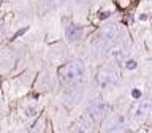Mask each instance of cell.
Instances as JSON below:
<instances>
[{
  "label": "cell",
  "mask_w": 152,
  "mask_h": 133,
  "mask_svg": "<svg viewBox=\"0 0 152 133\" xmlns=\"http://www.w3.org/2000/svg\"><path fill=\"white\" fill-rule=\"evenodd\" d=\"M119 35H121V28L117 26H106L100 33V38L104 45H108V43H113Z\"/></svg>",
  "instance_id": "cell-3"
},
{
  "label": "cell",
  "mask_w": 152,
  "mask_h": 133,
  "mask_svg": "<svg viewBox=\"0 0 152 133\" xmlns=\"http://www.w3.org/2000/svg\"><path fill=\"white\" fill-rule=\"evenodd\" d=\"M65 35L70 41H78L83 37V27L78 26V24H68L65 28Z\"/></svg>",
  "instance_id": "cell-6"
},
{
  "label": "cell",
  "mask_w": 152,
  "mask_h": 133,
  "mask_svg": "<svg viewBox=\"0 0 152 133\" xmlns=\"http://www.w3.org/2000/svg\"><path fill=\"white\" fill-rule=\"evenodd\" d=\"M87 111L92 117L100 119L104 114V103L102 102V100H92V102L89 103V106H87Z\"/></svg>",
  "instance_id": "cell-5"
},
{
  "label": "cell",
  "mask_w": 152,
  "mask_h": 133,
  "mask_svg": "<svg viewBox=\"0 0 152 133\" xmlns=\"http://www.w3.org/2000/svg\"><path fill=\"white\" fill-rule=\"evenodd\" d=\"M140 95H141V92H140V90H133V97H140Z\"/></svg>",
  "instance_id": "cell-10"
},
{
  "label": "cell",
  "mask_w": 152,
  "mask_h": 133,
  "mask_svg": "<svg viewBox=\"0 0 152 133\" xmlns=\"http://www.w3.org/2000/svg\"><path fill=\"white\" fill-rule=\"evenodd\" d=\"M97 81L102 87H106V86H113L119 81V75L113 70H102L97 76Z\"/></svg>",
  "instance_id": "cell-2"
},
{
  "label": "cell",
  "mask_w": 152,
  "mask_h": 133,
  "mask_svg": "<svg viewBox=\"0 0 152 133\" xmlns=\"http://www.w3.org/2000/svg\"><path fill=\"white\" fill-rule=\"evenodd\" d=\"M2 32H3V26H2V22H0V35H2Z\"/></svg>",
  "instance_id": "cell-13"
},
{
  "label": "cell",
  "mask_w": 152,
  "mask_h": 133,
  "mask_svg": "<svg viewBox=\"0 0 152 133\" xmlns=\"http://www.w3.org/2000/svg\"><path fill=\"white\" fill-rule=\"evenodd\" d=\"M59 75L64 83H68V84L75 83V81H78L84 76V65L79 60H73L70 64H66L65 66H62Z\"/></svg>",
  "instance_id": "cell-1"
},
{
  "label": "cell",
  "mask_w": 152,
  "mask_h": 133,
  "mask_svg": "<svg viewBox=\"0 0 152 133\" xmlns=\"http://www.w3.org/2000/svg\"><path fill=\"white\" fill-rule=\"evenodd\" d=\"M127 66H128V68H135L136 64H135L133 60H128V62H127Z\"/></svg>",
  "instance_id": "cell-9"
},
{
  "label": "cell",
  "mask_w": 152,
  "mask_h": 133,
  "mask_svg": "<svg viewBox=\"0 0 152 133\" xmlns=\"http://www.w3.org/2000/svg\"><path fill=\"white\" fill-rule=\"evenodd\" d=\"M108 16H109V13H108V11H104L103 14H100V18H102V19H104V18H108Z\"/></svg>",
  "instance_id": "cell-11"
},
{
  "label": "cell",
  "mask_w": 152,
  "mask_h": 133,
  "mask_svg": "<svg viewBox=\"0 0 152 133\" xmlns=\"http://www.w3.org/2000/svg\"><path fill=\"white\" fill-rule=\"evenodd\" d=\"M57 2V0H48V3H49V5H52V3H56Z\"/></svg>",
  "instance_id": "cell-12"
},
{
  "label": "cell",
  "mask_w": 152,
  "mask_h": 133,
  "mask_svg": "<svg viewBox=\"0 0 152 133\" xmlns=\"http://www.w3.org/2000/svg\"><path fill=\"white\" fill-rule=\"evenodd\" d=\"M24 113H26V116H27V117H35V116H37V109L33 108V106H27Z\"/></svg>",
  "instance_id": "cell-8"
},
{
  "label": "cell",
  "mask_w": 152,
  "mask_h": 133,
  "mask_svg": "<svg viewBox=\"0 0 152 133\" xmlns=\"http://www.w3.org/2000/svg\"><path fill=\"white\" fill-rule=\"evenodd\" d=\"M125 52H127V49L124 45H114L106 49V57H109L113 60H117V62H122L125 59Z\"/></svg>",
  "instance_id": "cell-4"
},
{
  "label": "cell",
  "mask_w": 152,
  "mask_h": 133,
  "mask_svg": "<svg viewBox=\"0 0 152 133\" xmlns=\"http://www.w3.org/2000/svg\"><path fill=\"white\" fill-rule=\"evenodd\" d=\"M149 108H151V104L147 103V102H141V103L136 106V109H135V117H136V119L144 117L146 114L149 113Z\"/></svg>",
  "instance_id": "cell-7"
}]
</instances>
